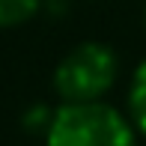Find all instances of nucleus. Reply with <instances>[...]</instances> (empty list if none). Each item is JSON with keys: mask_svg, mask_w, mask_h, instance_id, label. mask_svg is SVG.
Returning <instances> with one entry per match:
<instances>
[{"mask_svg": "<svg viewBox=\"0 0 146 146\" xmlns=\"http://www.w3.org/2000/svg\"><path fill=\"white\" fill-rule=\"evenodd\" d=\"M45 146H137L134 125L108 102L60 104L45 131Z\"/></svg>", "mask_w": 146, "mask_h": 146, "instance_id": "nucleus-1", "label": "nucleus"}, {"mask_svg": "<svg viewBox=\"0 0 146 146\" xmlns=\"http://www.w3.org/2000/svg\"><path fill=\"white\" fill-rule=\"evenodd\" d=\"M119 60L102 42H81L60 60L54 72V90L63 104L102 102L116 84Z\"/></svg>", "mask_w": 146, "mask_h": 146, "instance_id": "nucleus-2", "label": "nucleus"}, {"mask_svg": "<svg viewBox=\"0 0 146 146\" xmlns=\"http://www.w3.org/2000/svg\"><path fill=\"white\" fill-rule=\"evenodd\" d=\"M128 113H131V125L146 137V60L134 69L128 84Z\"/></svg>", "mask_w": 146, "mask_h": 146, "instance_id": "nucleus-3", "label": "nucleus"}, {"mask_svg": "<svg viewBox=\"0 0 146 146\" xmlns=\"http://www.w3.org/2000/svg\"><path fill=\"white\" fill-rule=\"evenodd\" d=\"M42 9V0H0V30L27 24Z\"/></svg>", "mask_w": 146, "mask_h": 146, "instance_id": "nucleus-4", "label": "nucleus"}, {"mask_svg": "<svg viewBox=\"0 0 146 146\" xmlns=\"http://www.w3.org/2000/svg\"><path fill=\"white\" fill-rule=\"evenodd\" d=\"M51 116H54V110H48L45 104H36L30 113H24V128H30V131H48Z\"/></svg>", "mask_w": 146, "mask_h": 146, "instance_id": "nucleus-5", "label": "nucleus"}, {"mask_svg": "<svg viewBox=\"0 0 146 146\" xmlns=\"http://www.w3.org/2000/svg\"><path fill=\"white\" fill-rule=\"evenodd\" d=\"M143 27H146V9H143Z\"/></svg>", "mask_w": 146, "mask_h": 146, "instance_id": "nucleus-6", "label": "nucleus"}]
</instances>
